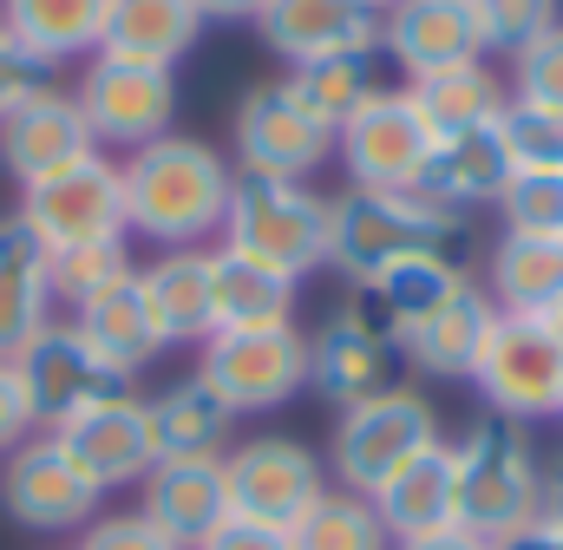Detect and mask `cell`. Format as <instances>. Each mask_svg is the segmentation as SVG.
Returning <instances> with one entry per match:
<instances>
[{
  "label": "cell",
  "instance_id": "cell-1",
  "mask_svg": "<svg viewBox=\"0 0 563 550\" xmlns=\"http://www.w3.org/2000/svg\"><path fill=\"white\" fill-rule=\"evenodd\" d=\"M119 177H125V230L151 250H203L210 237H223L236 170L217 144L170 132L132 151Z\"/></svg>",
  "mask_w": 563,
  "mask_h": 550
},
{
  "label": "cell",
  "instance_id": "cell-2",
  "mask_svg": "<svg viewBox=\"0 0 563 550\" xmlns=\"http://www.w3.org/2000/svg\"><path fill=\"white\" fill-rule=\"evenodd\" d=\"M544 465L518 419L485 413L465 439H452V525L498 544L525 525H538Z\"/></svg>",
  "mask_w": 563,
  "mask_h": 550
},
{
  "label": "cell",
  "instance_id": "cell-3",
  "mask_svg": "<svg viewBox=\"0 0 563 550\" xmlns=\"http://www.w3.org/2000/svg\"><path fill=\"white\" fill-rule=\"evenodd\" d=\"M465 243V217L426 204L420 190H347L328 197V270L354 288L407 256H452Z\"/></svg>",
  "mask_w": 563,
  "mask_h": 550
},
{
  "label": "cell",
  "instance_id": "cell-4",
  "mask_svg": "<svg viewBox=\"0 0 563 550\" xmlns=\"http://www.w3.org/2000/svg\"><path fill=\"white\" fill-rule=\"evenodd\" d=\"M223 243L276 263L282 275H301L328 263V197L301 177H250L236 170L230 184V217H223Z\"/></svg>",
  "mask_w": 563,
  "mask_h": 550
},
{
  "label": "cell",
  "instance_id": "cell-5",
  "mask_svg": "<svg viewBox=\"0 0 563 550\" xmlns=\"http://www.w3.org/2000/svg\"><path fill=\"white\" fill-rule=\"evenodd\" d=\"M426 446H439V413L413 387H387L374 400H354L334 419V446H328V479L354 498H374L407 459H420Z\"/></svg>",
  "mask_w": 563,
  "mask_h": 550
},
{
  "label": "cell",
  "instance_id": "cell-6",
  "mask_svg": "<svg viewBox=\"0 0 563 550\" xmlns=\"http://www.w3.org/2000/svg\"><path fill=\"white\" fill-rule=\"evenodd\" d=\"M197 374L223 394L236 419L250 413H282L308 394V334L295 321L282 328H217L197 348Z\"/></svg>",
  "mask_w": 563,
  "mask_h": 550
},
{
  "label": "cell",
  "instance_id": "cell-7",
  "mask_svg": "<svg viewBox=\"0 0 563 550\" xmlns=\"http://www.w3.org/2000/svg\"><path fill=\"white\" fill-rule=\"evenodd\" d=\"M13 217L46 243V256L92 250V243H132V230H125V177H119V164L106 151L26 184Z\"/></svg>",
  "mask_w": 563,
  "mask_h": 550
},
{
  "label": "cell",
  "instance_id": "cell-8",
  "mask_svg": "<svg viewBox=\"0 0 563 550\" xmlns=\"http://www.w3.org/2000/svg\"><path fill=\"white\" fill-rule=\"evenodd\" d=\"M465 381L478 387L485 413H498V419H518V426L525 419H558L563 348L551 341V328L538 315H498Z\"/></svg>",
  "mask_w": 563,
  "mask_h": 550
},
{
  "label": "cell",
  "instance_id": "cell-9",
  "mask_svg": "<svg viewBox=\"0 0 563 550\" xmlns=\"http://www.w3.org/2000/svg\"><path fill=\"white\" fill-rule=\"evenodd\" d=\"M73 106L86 119V132L99 151H144L157 138H170L177 119V73L164 66H132V59H106L92 53L79 86H73Z\"/></svg>",
  "mask_w": 563,
  "mask_h": 550
},
{
  "label": "cell",
  "instance_id": "cell-10",
  "mask_svg": "<svg viewBox=\"0 0 563 550\" xmlns=\"http://www.w3.org/2000/svg\"><path fill=\"white\" fill-rule=\"evenodd\" d=\"M99 485L66 459V446L53 432H33L26 446H13L0 459V512L20 531L59 538V531H86L99 518Z\"/></svg>",
  "mask_w": 563,
  "mask_h": 550
},
{
  "label": "cell",
  "instance_id": "cell-11",
  "mask_svg": "<svg viewBox=\"0 0 563 550\" xmlns=\"http://www.w3.org/2000/svg\"><path fill=\"white\" fill-rule=\"evenodd\" d=\"M13 374H20V394H26V407H33V426H40V432L66 426L73 413L99 407V400H112V394H132V381L112 374V367L79 341V328L59 321V315H53L20 354H13Z\"/></svg>",
  "mask_w": 563,
  "mask_h": 550
},
{
  "label": "cell",
  "instance_id": "cell-12",
  "mask_svg": "<svg viewBox=\"0 0 563 550\" xmlns=\"http://www.w3.org/2000/svg\"><path fill=\"white\" fill-rule=\"evenodd\" d=\"M223 485H230V512L236 518L288 531L328 492V465L301 439H288V432H256V439L223 452Z\"/></svg>",
  "mask_w": 563,
  "mask_h": 550
},
{
  "label": "cell",
  "instance_id": "cell-13",
  "mask_svg": "<svg viewBox=\"0 0 563 550\" xmlns=\"http://www.w3.org/2000/svg\"><path fill=\"white\" fill-rule=\"evenodd\" d=\"M426 151H432V132L413 112L407 86H387L334 132V157L347 164V190H413L426 170Z\"/></svg>",
  "mask_w": 563,
  "mask_h": 550
},
{
  "label": "cell",
  "instance_id": "cell-14",
  "mask_svg": "<svg viewBox=\"0 0 563 550\" xmlns=\"http://www.w3.org/2000/svg\"><path fill=\"white\" fill-rule=\"evenodd\" d=\"M334 157V132L321 119H308L288 86H250L236 106V164L250 177H314Z\"/></svg>",
  "mask_w": 563,
  "mask_h": 550
},
{
  "label": "cell",
  "instance_id": "cell-15",
  "mask_svg": "<svg viewBox=\"0 0 563 550\" xmlns=\"http://www.w3.org/2000/svg\"><path fill=\"white\" fill-rule=\"evenodd\" d=\"M394 374H400V348H394L354 301H341V308L308 334V387H314L328 407L374 400V394L400 387Z\"/></svg>",
  "mask_w": 563,
  "mask_h": 550
},
{
  "label": "cell",
  "instance_id": "cell-16",
  "mask_svg": "<svg viewBox=\"0 0 563 550\" xmlns=\"http://www.w3.org/2000/svg\"><path fill=\"white\" fill-rule=\"evenodd\" d=\"M53 439L66 446V459H73L99 492L144 485V472L157 465V452H151V419H144L139 394H112V400H99V407L73 413L66 426H53Z\"/></svg>",
  "mask_w": 563,
  "mask_h": 550
},
{
  "label": "cell",
  "instance_id": "cell-17",
  "mask_svg": "<svg viewBox=\"0 0 563 550\" xmlns=\"http://www.w3.org/2000/svg\"><path fill=\"white\" fill-rule=\"evenodd\" d=\"M380 46H387V59H394L407 79L465 66V59H485L472 0H394V7L380 13Z\"/></svg>",
  "mask_w": 563,
  "mask_h": 550
},
{
  "label": "cell",
  "instance_id": "cell-18",
  "mask_svg": "<svg viewBox=\"0 0 563 550\" xmlns=\"http://www.w3.org/2000/svg\"><path fill=\"white\" fill-rule=\"evenodd\" d=\"M139 512L177 550H197L223 518H230L223 459H157L139 485Z\"/></svg>",
  "mask_w": 563,
  "mask_h": 550
},
{
  "label": "cell",
  "instance_id": "cell-19",
  "mask_svg": "<svg viewBox=\"0 0 563 550\" xmlns=\"http://www.w3.org/2000/svg\"><path fill=\"white\" fill-rule=\"evenodd\" d=\"M99 144L86 132V119H79V106H73V92H40V99H26L13 119H0V164H7V177L26 190V184H40V177H53V170H66V164H79V157H92Z\"/></svg>",
  "mask_w": 563,
  "mask_h": 550
},
{
  "label": "cell",
  "instance_id": "cell-20",
  "mask_svg": "<svg viewBox=\"0 0 563 550\" xmlns=\"http://www.w3.org/2000/svg\"><path fill=\"white\" fill-rule=\"evenodd\" d=\"M511 177H518V170H511L505 132H498V125H478V132L432 138L426 170H420V184H413V190H420L426 204H439V210L472 217L478 204H498Z\"/></svg>",
  "mask_w": 563,
  "mask_h": 550
},
{
  "label": "cell",
  "instance_id": "cell-21",
  "mask_svg": "<svg viewBox=\"0 0 563 550\" xmlns=\"http://www.w3.org/2000/svg\"><path fill=\"white\" fill-rule=\"evenodd\" d=\"M256 26L269 53H282L288 66L347 53V46H380V7L367 0H263Z\"/></svg>",
  "mask_w": 563,
  "mask_h": 550
},
{
  "label": "cell",
  "instance_id": "cell-22",
  "mask_svg": "<svg viewBox=\"0 0 563 550\" xmlns=\"http://www.w3.org/2000/svg\"><path fill=\"white\" fill-rule=\"evenodd\" d=\"M465 282H472V275L459 270L452 256H407V263L380 270L374 282H361V288H354V308H361L394 348H407V334L426 328Z\"/></svg>",
  "mask_w": 563,
  "mask_h": 550
},
{
  "label": "cell",
  "instance_id": "cell-23",
  "mask_svg": "<svg viewBox=\"0 0 563 550\" xmlns=\"http://www.w3.org/2000/svg\"><path fill=\"white\" fill-rule=\"evenodd\" d=\"M73 328H79V341H86L112 374H125V381H139L144 367L170 348L164 328H157V315H151V301H144L139 275H125L119 288L79 301V308H73Z\"/></svg>",
  "mask_w": 563,
  "mask_h": 550
},
{
  "label": "cell",
  "instance_id": "cell-24",
  "mask_svg": "<svg viewBox=\"0 0 563 550\" xmlns=\"http://www.w3.org/2000/svg\"><path fill=\"white\" fill-rule=\"evenodd\" d=\"M139 288L170 348H203L217 334V295H210V250H157L139 263Z\"/></svg>",
  "mask_w": 563,
  "mask_h": 550
},
{
  "label": "cell",
  "instance_id": "cell-25",
  "mask_svg": "<svg viewBox=\"0 0 563 550\" xmlns=\"http://www.w3.org/2000/svg\"><path fill=\"white\" fill-rule=\"evenodd\" d=\"M288 99L321 119L328 132H341L367 99L387 92V46H347V53H321V59H301L288 66Z\"/></svg>",
  "mask_w": 563,
  "mask_h": 550
},
{
  "label": "cell",
  "instance_id": "cell-26",
  "mask_svg": "<svg viewBox=\"0 0 563 550\" xmlns=\"http://www.w3.org/2000/svg\"><path fill=\"white\" fill-rule=\"evenodd\" d=\"M144 419H151V452L157 459H223L230 432H236V413L223 407V394L203 374H184L164 394H151Z\"/></svg>",
  "mask_w": 563,
  "mask_h": 550
},
{
  "label": "cell",
  "instance_id": "cell-27",
  "mask_svg": "<svg viewBox=\"0 0 563 550\" xmlns=\"http://www.w3.org/2000/svg\"><path fill=\"white\" fill-rule=\"evenodd\" d=\"M46 243L20 223L0 217V361H13L46 321H53V275H46Z\"/></svg>",
  "mask_w": 563,
  "mask_h": 550
},
{
  "label": "cell",
  "instance_id": "cell-28",
  "mask_svg": "<svg viewBox=\"0 0 563 550\" xmlns=\"http://www.w3.org/2000/svg\"><path fill=\"white\" fill-rule=\"evenodd\" d=\"M197 33H203L197 0H112L99 53L106 59H132V66L177 73V59L197 46Z\"/></svg>",
  "mask_w": 563,
  "mask_h": 550
},
{
  "label": "cell",
  "instance_id": "cell-29",
  "mask_svg": "<svg viewBox=\"0 0 563 550\" xmlns=\"http://www.w3.org/2000/svg\"><path fill=\"white\" fill-rule=\"evenodd\" d=\"M374 512L387 525L394 544H420L452 531V446H426L420 459H407L380 492H374Z\"/></svg>",
  "mask_w": 563,
  "mask_h": 550
},
{
  "label": "cell",
  "instance_id": "cell-30",
  "mask_svg": "<svg viewBox=\"0 0 563 550\" xmlns=\"http://www.w3.org/2000/svg\"><path fill=\"white\" fill-rule=\"evenodd\" d=\"M210 295H217V328H282L295 321L301 282L282 275L276 263H256L230 243L210 250Z\"/></svg>",
  "mask_w": 563,
  "mask_h": 550
},
{
  "label": "cell",
  "instance_id": "cell-31",
  "mask_svg": "<svg viewBox=\"0 0 563 550\" xmlns=\"http://www.w3.org/2000/svg\"><path fill=\"white\" fill-rule=\"evenodd\" d=\"M407 99H413V112L426 119V132L452 138V132L498 125V112L511 106V86H505L485 59H465V66H445V73L407 79Z\"/></svg>",
  "mask_w": 563,
  "mask_h": 550
},
{
  "label": "cell",
  "instance_id": "cell-32",
  "mask_svg": "<svg viewBox=\"0 0 563 550\" xmlns=\"http://www.w3.org/2000/svg\"><path fill=\"white\" fill-rule=\"evenodd\" d=\"M492 321H498V308H492V295L478 288V282H465L426 328L407 334V348H400V361H413L420 374L432 381H465L472 374V361H478V348H485V334H492Z\"/></svg>",
  "mask_w": 563,
  "mask_h": 550
},
{
  "label": "cell",
  "instance_id": "cell-33",
  "mask_svg": "<svg viewBox=\"0 0 563 550\" xmlns=\"http://www.w3.org/2000/svg\"><path fill=\"white\" fill-rule=\"evenodd\" d=\"M492 308L498 315H551L563 301V237H498L492 250Z\"/></svg>",
  "mask_w": 563,
  "mask_h": 550
},
{
  "label": "cell",
  "instance_id": "cell-34",
  "mask_svg": "<svg viewBox=\"0 0 563 550\" xmlns=\"http://www.w3.org/2000/svg\"><path fill=\"white\" fill-rule=\"evenodd\" d=\"M112 0H0V26L20 33L40 59L66 66L79 53H99Z\"/></svg>",
  "mask_w": 563,
  "mask_h": 550
},
{
  "label": "cell",
  "instance_id": "cell-35",
  "mask_svg": "<svg viewBox=\"0 0 563 550\" xmlns=\"http://www.w3.org/2000/svg\"><path fill=\"white\" fill-rule=\"evenodd\" d=\"M288 550H394L374 498H354L341 485H328L295 525H288Z\"/></svg>",
  "mask_w": 563,
  "mask_h": 550
},
{
  "label": "cell",
  "instance_id": "cell-36",
  "mask_svg": "<svg viewBox=\"0 0 563 550\" xmlns=\"http://www.w3.org/2000/svg\"><path fill=\"white\" fill-rule=\"evenodd\" d=\"M46 275H53V308H79L119 288L125 275H139V263H132V243H92V250H59Z\"/></svg>",
  "mask_w": 563,
  "mask_h": 550
},
{
  "label": "cell",
  "instance_id": "cell-37",
  "mask_svg": "<svg viewBox=\"0 0 563 550\" xmlns=\"http://www.w3.org/2000/svg\"><path fill=\"white\" fill-rule=\"evenodd\" d=\"M492 210L511 237H563V170H518Z\"/></svg>",
  "mask_w": 563,
  "mask_h": 550
},
{
  "label": "cell",
  "instance_id": "cell-38",
  "mask_svg": "<svg viewBox=\"0 0 563 550\" xmlns=\"http://www.w3.org/2000/svg\"><path fill=\"white\" fill-rule=\"evenodd\" d=\"M498 132H505V151H511V170H563V112L511 99L498 112Z\"/></svg>",
  "mask_w": 563,
  "mask_h": 550
},
{
  "label": "cell",
  "instance_id": "cell-39",
  "mask_svg": "<svg viewBox=\"0 0 563 550\" xmlns=\"http://www.w3.org/2000/svg\"><path fill=\"white\" fill-rule=\"evenodd\" d=\"M472 20L485 53H525L538 33L563 20V0H472Z\"/></svg>",
  "mask_w": 563,
  "mask_h": 550
},
{
  "label": "cell",
  "instance_id": "cell-40",
  "mask_svg": "<svg viewBox=\"0 0 563 550\" xmlns=\"http://www.w3.org/2000/svg\"><path fill=\"white\" fill-rule=\"evenodd\" d=\"M511 99L563 112V20L551 33H538L525 53H511Z\"/></svg>",
  "mask_w": 563,
  "mask_h": 550
},
{
  "label": "cell",
  "instance_id": "cell-41",
  "mask_svg": "<svg viewBox=\"0 0 563 550\" xmlns=\"http://www.w3.org/2000/svg\"><path fill=\"white\" fill-rule=\"evenodd\" d=\"M53 86H59V66L40 59L20 33L0 26V119H13L26 99H40V92H53Z\"/></svg>",
  "mask_w": 563,
  "mask_h": 550
},
{
  "label": "cell",
  "instance_id": "cell-42",
  "mask_svg": "<svg viewBox=\"0 0 563 550\" xmlns=\"http://www.w3.org/2000/svg\"><path fill=\"white\" fill-rule=\"evenodd\" d=\"M73 550H177L144 512H99Z\"/></svg>",
  "mask_w": 563,
  "mask_h": 550
},
{
  "label": "cell",
  "instance_id": "cell-43",
  "mask_svg": "<svg viewBox=\"0 0 563 550\" xmlns=\"http://www.w3.org/2000/svg\"><path fill=\"white\" fill-rule=\"evenodd\" d=\"M40 426H33V407H26V394H20V374H13V361H0V459L13 452V446H26Z\"/></svg>",
  "mask_w": 563,
  "mask_h": 550
},
{
  "label": "cell",
  "instance_id": "cell-44",
  "mask_svg": "<svg viewBox=\"0 0 563 550\" xmlns=\"http://www.w3.org/2000/svg\"><path fill=\"white\" fill-rule=\"evenodd\" d=\"M197 550H288V531H282V525H256V518H236V512H230V518H223V525H217Z\"/></svg>",
  "mask_w": 563,
  "mask_h": 550
},
{
  "label": "cell",
  "instance_id": "cell-45",
  "mask_svg": "<svg viewBox=\"0 0 563 550\" xmlns=\"http://www.w3.org/2000/svg\"><path fill=\"white\" fill-rule=\"evenodd\" d=\"M492 550H563V531H558V525H544V518H538V525H525V531L498 538Z\"/></svg>",
  "mask_w": 563,
  "mask_h": 550
},
{
  "label": "cell",
  "instance_id": "cell-46",
  "mask_svg": "<svg viewBox=\"0 0 563 550\" xmlns=\"http://www.w3.org/2000/svg\"><path fill=\"white\" fill-rule=\"evenodd\" d=\"M538 518L563 531V452L551 459V465H544V498H538Z\"/></svg>",
  "mask_w": 563,
  "mask_h": 550
},
{
  "label": "cell",
  "instance_id": "cell-47",
  "mask_svg": "<svg viewBox=\"0 0 563 550\" xmlns=\"http://www.w3.org/2000/svg\"><path fill=\"white\" fill-rule=\"evenodd\" d=\"M394 550H492L485 538H472V531H439V538H420V544H394Z\"/></svg>",
  "mask_w": 563,
  "mask_h": 550
},
{
  "label": "cell",
  "instance_id": "cell-48",
  "mask_svg": "<svg viewBox=\"0 0 563 550\" xmlns=\"http://www.w3.org/2000/svg\"><path fill=\"white\" fill-rule=\"evenodd\" d=\"M197 13H203V20H256L263 0H197Z\"/></svg>",
  "mask_w": 563,
  "mask_h": 550
},
{
  "label": "cell",
  "instance_id": "cell-49",
  "mask_svg": "<svg viewBox=\"0 0 563 550\" xmlns=\"http://www.w3.org/2000/svg\"><path fill=\"white\" fill-rule=\"evenodd\" d=\"M544 328H551V341H558V348H563V301H558V308H551V315H544Z\"/></svg>",
  "mask_w": 563,
  "mask_h": 550
},
{
  "label": "cell",
  "instance_id": "cell-50",
  "mask_svg": "<svg viewBox=\"0 0 563 550\" xmlns=\"http://www.w3.org/2000/svg\"><path fill=\"white\" fill-rule=\"evenodd\" d=\"M367 7H380V13H387V7H394V0H367Z\"/></svg>",
  "mask_w": 563,
  "mask_h": 550
},
{
  "label": "cell",
  "instance_id": "cell-51",
  "mask_svg": "<svg viewBox=\"0 0 563 550\" xmlns=\"http://www.w3.org/2000/svg\"><path fill=\"white\" fill-rule=\"evenodd\" d=\"M558 419H563V407H558Z\"/></svg>",
  "mask_w": 563,
  "mask_h": 550
}]
</instances>
